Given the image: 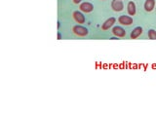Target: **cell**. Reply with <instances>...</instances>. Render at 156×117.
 <instances>
[{
	"instance_id": "obj_7",
	"label": "cell",
	"mask_w": 156,
	"mask_h": 117,
	"mask_svg": "<svg viewBox=\"0 0 156 117\" xmlns=\"http://www.w3.org/2000/svg\"><path fill=\"white\" fill-rule=\"evenodd\" d=\"M72 17H73V19H74V21H75L77 23L82 24V23H85V16H84V15H83L81 12H79V11H74V12H73Z\"/></svg>"
},
{
	"instance_id": "obj_12",
	"label": "cell",
	"mask_w": 156,
	"mask_h": 117,
	"mask_svg": "<svg viewBox=\"0 0 156 117\" xmlns=\"http://www.w3.org/2000/svg\"><path fill=\"white\" fill-rule=\"evenodd\" d=\"M72 1H73V3H74V4H79L82 1V0H72Z\"/></svg>"
},
{
	"instance_id": "obj_14",
	"label": "cell",
	"mask_w": 156,
	"mask_h": 117,
	"mask_svg": "<svg viewBox=\"0 0 156 117\" xmlns=\"http://www.w3.org/2000/svg\"><path fill=\"white\" fill-rule=\"evenodd\" d=\"M121 1H122V0H121Z\"/></svg>"
},
{
	"instance_id": "obj_5",
	"label": "cell",
	"mask_w": 156,
	"mask_h": 117,
	"mask_svg": "<svg viewBox=\"0 0 156 117\" xmlns=\"http://www.w3.org/2000/svg\"><path fill=\"white\" fill-rule=\"evenodd\" d=\"M79 9L81 12L88 14V13H91L93 10H94V6H93V4H91L90 2H83L80 4Z\"/></svg>"
},
{
	"instance_id": "obj_3",
	"label": "cell",
	"mask_w": 156,
	"mask_h": 117,
	"mask_svg": "<svg viewBox=\"0 0 156 117\" xmlns=\"http://www.w3.org/2000/svg\"><path fill=\"white\" fill-rule=\"evenodd\" d=\"M111 8L115 12H121L124 9V4L121 0H112L111 1Z\"/></svg>"
},
{
	"instance_id": "obj_10",
	"label": "cell",
	"mask_w": 156,
	"mask_h": 117,
	"mask_svg": "<svg viewBox=\"0 0 156 117\" xmlns=\"http://www.w3.org/2000/svg\"><path fill=\"white\" fill-rule=\"evenodd\" d=\"M143 33V27H136L133 29V31L131 32V39H136L139 36L141 35Z\"/></svg>"
},
{
	"instance_id": "obj_1",
	"label": "cell",
	"mask_w": 156,
	"mask_h": 117,
	"mask_svg": "<svg viewBox=\"0 0 156 117\" xmlns=\"http://www.w3.org/2000/svg\"><path fill=\"white\" fill-rule=\"evenodd\" d=\"M72 32L78 37H84L88 35V33H89L88 29L82 26H74L72 27Z\"/></svg>"
},
{
	"instance_id": "obj_15",
	"label": "cell",
	"mask_w": 156,
	"mask_h": 117,
	"mask_svg": "<svg viewBox=\"0 0 156 117\" xmlns=\"http://www.w3.org/2000/svg\"><path fill=\"white\" fill-rule=\"evenodd\" d=\"M155 9H156V8H155Z\"/></svg>"
},
{
	"instance_id": "obj_8",
	"label": "cell",
	"mask_w": 156,
	"mask_h": 117,
	"mask_svg": "<svg viewBox=\"0 0 156 117\" xmlns=\"http://www.w3.org/2000/svg\"><path fill=\"white\" fill-rule=\"evenodd\" d=\"M144 7V10L146 12L153 11L154 8H155V0H145Z\"/></svg>"
},
{
	"instance_id": "obj_13",
	"label": "cell",
	"mask_w": 156,
	"mask_h": 117,
	"mask_svg": "<svg viewBox=\"0 0 156 117\" xmlns=\"http://www.w3.org/2000/svg\"><path fill=\"white\" fill-rule=\"evenodd\" d=\"M61 39H62V34L58 32V40H61Z\"/></svg>"
},
{
	"instance_id": "obj_4",
	"label": "cell",
	"mask_w": 156,
	"mask_h": 117,
	"mask_svg": "<svg viewBox=\"0 0 156 117\" xmlns=\"http://www.w3.org/2000/svg\"><path fill=\"white\" fill-rule=\"evenodd\" d=\"M112 34H113L114 36H116L117 38H122V37H125L126 35V31L123 27H114L112 28Z\"/></svg>"
},
{
	"instance_id": "obj_6",
	"label": "cell",
	"mask_w": 156,
	"mask_h": 117,
	"mask_svg": "<svg viewBox=\"0 0 156 117\" xmlns=\"http://www.w3.org/2000/svg\"><path fill=\"white\" fill-rule=\"evenodd\" d=\"M115 22H116V19L113 18V17L107 19L106 21L101 24V29H102V30H108L110 27H113V24L115 23Z\"/></svg>"
},
{
	"instance_id": "obj_9",
	"label": "cell",
	"mask_w": 156,
	"mask_h": 117,
	"mask_svg": "<svg viewBox=\"0 0 156 117\" xmlns=\"http://www.w3.org/2000/svg\"><path fill=\"white\" fill-rule=\"evenodd\" d=\"M127 11L130 16H135L136 13V4L133 1H129L128 5H127Z\"/></svg>"
},
{
	"instance_id": "obj_2",
	"label": "cell",
	"mask_w": 156,
	"mask_h": 117,
	"mask_svg": "<svg viewBox=\"0 0 156 117\" xmlns=\"http://www.w3.org/2000/svg\"><path fill=\"white\" fill-rule=\"evenodd\" d=\"M118 23L122 26H127L129 27L131 24H133V19L130 16H125V15H122L118 18Z\"/></svg>"
},
{
	"instance_id": "obj_11",
	"label": "cell",
	"mask_w": 156,
	"mask_h": 117,
	"mask_svg": "<svg viewBox=\"0 0 156 117\" xmlns=\"http://www.w3.org/2000/svg\"><path fill=\"white\" fill-rule=\"evenodd\" d=\"M147 35H148V38L151 39V40H156V31L154 29H149Z\"/></svg>"
}]
</instances>
